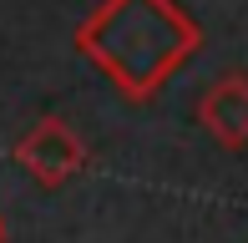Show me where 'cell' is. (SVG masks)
Instances as JSON below:
<instances>
[{
  "instance_id": "cell-2",
  "label": "cell",
  "mask_w": 248,
  "mask_h": 243,
  "mask_svg": "<svg viewBox=\"0 0 248 243\" xmlns=\"http://www.w3.org/2000/svg\"><path fill=\"white\" fill-rule=\"evenodd\" d=\"M16 167L36 187L56 193V187H66L71 178L86 172V142L76 137L61 117H41V122H31L26 137L16 142Z\"/></svg>"
},
{
  "instance_id": "cell-1",
  "label": "cell",
  "mask_w": 248,
  "mask_h": 243,
  "mask_svg": "<svg viewBox=\"0 0 248 243\" xmlns=\"http://www.w3.org/2000/svg\"><path fill=\"white\" fill-rule=\"evenodd\" d=\"M71 46L127 102H152L202 46V26L177 0H101L76 26Z\"/></svg>"
},
{
  "instance_id": "cell-3",
  "label": "cell",
  "mask_w": 248,
  "mask_h": 243,
  "mask_svg": "<svg viewBox=\"0 0 248 243\" xmlns=\"http://www.w3.org/2000/svg\"><path fill=\"white\" fill-rule=\"evenodd\" d=\"M198 127L223 152L248 147V76H218L198 102Z\"/></svg>"
},
{
  "instance_id": "cell-4",
  "label": "cell",
  "mask_w": 248,
  "mask_h": 243,
  "mask_svg": "<svg viewBox=\"0 0 248 243\" xmlns=\"http://www.w3.org/2000/svg\"><path fill=\"white\" fill-rule=\"evenodd\" d=\"M0 243H10V228H5V218H0Z\"/></svg>"
}]
</instances>
